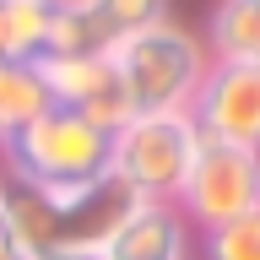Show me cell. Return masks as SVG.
<instances>
[{
  "label": "cell",
  "mask_w": 260,
  "mask_h": 260,
  "mask_svg": "<svg viewBox=\"0 0 260 260\" xmlns=\"http://www.w3.org/2000/svg\"><path fill=\"white\" fill-rule=\"evenodd\" d=\"M109 65L119 76L130 114H190V98L206 81L211 54L201 32L168 16V22H152V27L119 38L109 49Z\"/></svg>",
  "instance_id": "6da1fadb"
},
{
  "label": "cell",
  "mask_w": 260,
  "mask_h": 260,
  "mask_svg": "<svg viewBox=\"0 0 260 260\" xmlns=\"http://www.w3.org/2000/svg\"><path fill=\"white\" fill-rule=\"evenodd\" d=\"M195 146H201V130L190 114H130L109 136V184L130 201L174 206Z\"/></svg>",
  "instance_id": "7a4b0ae2"
},
{
  "label": "cell",
  "mask_w": 260,
  "mask_h": 260,
  "mask_svg": "<svg viewBox=\"0 0 260 260\" xmlns=\"http://www.w3.org/2000/svg\"><path fill=\"white\" fill-rule=\"evenodd\" d=\"M6 162L16 184H32V190L92 184V179H109V130H98L71 109H44L27 130L6 141Z\"/></svg>",
  "instance_id": "3957f363"
},
{
  "label": "cell",
  "mask_w": 260,
  "mask_h": 260,
  "mask_svg": "<svg viewBox=\"0 0 260 260\" xmlns=\"http://www.w3.org/2000/svg\"><path fill=\"white\" fill-rule=\"evenodd\" d=\"M174 206H179V217L195 222L201 233L233 222V217L260 211V152L255 146L217 141V136H201Z\"/></svg>",
  "instance_id": "277c9868"
},
{
  "label": "cell",
  "mask_w": 260,
  "mask_h": 260,
  "mask_svg": "<svg viewBox=\"0 0 260 260\" xmlns=\"http://www.w3.org/2000/svg\"><path fill=\"white\" fill-rule=\"evenodd\" d=\"M32 71H38L54 109L81 114V119H92L109 136L130 119V103L119 92V76H114L109 54H38Z\"/></svg>",
  "instance_id": "5b68a950"
},
{
  "label": "cell",
  "mask_w": 260,
  "mask_h": 260,
  "mask_svg": "<svg viewBox=\"0 0 260 260\" xmlns=\"http://www.w3.org/2000/svg\"><path fill=\"white\" fill-rule=\"evenodd\" d=\"M190 119L201 136L260 152V65H222L211 60L206 81L190 98Z\"/></svg>",
  "instance_id": "8992f818"
},
{
  "label": "cell",
  "mask_w": 260,
  "mask_h": 260,
  "mask_svg": "<svg viewBox=\"0 0 260 260\" xmlns=\"http://www.w3.org/2000/svg\"><path fill=\"white\" fill-rule=\"evenodd\" d=\"M92 239H103L109 260H184V255H190L179 206L130 201V195L114 201V211L103 217V228H98Z\"/></svg>",
  "instance_id": "52a82bcc"
},
{
  "label": "cell",
  "mask_w": 260,
  "mask_h": 260,
  "mask_svg": "<svg viewBox=\"0 0 260 260\" xmlns=\"http://www.w3.org/2000/svg\"><path fill=\"white\" fill-rule=\"evenodd\" d=\"M201 44L222 65H260V0H217Z\"/></svg>",
  "instance_id": "ba28073f"
},
{
  "label": "cell",
  "mask_w": 260,
  "mask_h": 260,
  "mask_svg": "<svg viewBox=\"0 0 260 260\" xmlns=\"http://www.w3.org/2000/svg\"><path fill=\"white\" fill-rule=\"evenodd\" d=\"M0 190H6V217H11V233H16V244H22V255L44 260L49 249L65 239V222L38 201V190H27V184H11V179H6Z\"/></svg>",
  "instance_id": "9c48e42d"
},
{
  "label": "cell",
  "mask_w": 260,
  "mask_h": 260,
  "mask_svg": "<svg viewBox=\"0 0 260 260\" xmlns=\"http://www.w3.org/2000/svg\"><path fill=\"white\" fill-rule=\"evenodd\" d=\"M44 109H54L32 60H0V141H11L16 130H27Z\"/></svg>",
  "instance_id": "30bf717a"
},
{
  "label": "cell",
  "mask_w": 260,
  "mask_h": 260,
  "mask_svg": "<svg viewBox=\"0 0 260 260\" xmlns=\"http://www.w3.org/2000/svg\"><path fill=\"white\" fill-rule=\"evenodd\" d=\"M54 0H0V32H6V60H38L49 44Z\"/></svg>",
  "instance_id": "8fae6325"
},
{
  "label": "cell",
  "mask_w": 260,
  "mask_h": 260,
  "mask_svg": "<svg viewBox=\"0 0 260 260\" xmlns=\"http://www.w3.org/2000/svg\"><path fill=\"white\" fill-rule=\"evenodd\" d=\"M81 6L98 22V32L109 38V49L130 32L152 27V22H168V11H174V0H81Z\"/></svg>",
  "instance_id": "7c38bea8"
},
{
  "label": "cell",
  "mask_w": 260,
  "mask_h": 260,
  "mask_svg": "<svg viewBox=\"0 0 260 260\" xmlns=\"http://www.w3.org/2000/svg\"><path fill=\"white\" fill-rule=\"evenodd\" d=\"M44 54H109V38L98 32L81 0H54V22H49Z\"/></svg>",
  "instance_id": "4fadbf2b"
},
{
  "label": "cell",
  "mask_w": 260,
  "mask_h": 260,
  "mask_svg": "<svg viewBox=\"0 0 260 260\" xmlns=\"http://www.w3.org/2000/svg\"><path fill=\"white\" fill-rule=\"evenodd\" d=\"M201 255L206 260H260V211L233 217L222 228H206L201 233Z\"/></svg>",
  "instance_id": "5bb4252c"
},
{
  "label": "cell",
  "mask_w": 260,
  "mask_h": 260,
  "mask_svg": "<svg viewBox=\"0 0 260 260\" xmlns=\"http://www.w3.org/2000/svg\"><path fill=\"white\" fill-rule=\"evenodd\" d=\"M44 260H109V249H103V239H92V233H65Z\"/></svg>",
  "instance_id": "9a60e30c"
},
{
  "label": "cell",
  "mask_w": 260,
  "mask_h": 260,
  "mask_svg": "<svg viewBox=\"0 0 260 260\" xmlns=\"http://www.w3.org/2000/svg\"><path fill=\"white\" fill-rule=\"evenodd\" d=\"M0 260H27L16 233H11V217H6V190H0Z\"/></svg>",
  "instance_id": "2e32d148"
},
{
  "label": "cell",
  "mask_w": 260,
  "mask_h": 260,
  "mask_svg": "<svg viewBox=\"0 0 260 260\" xmlns=\"http://www.w3.org/2000/svg\"><path fill=\"white\" fill-rule=\"evenodd\" d=\"M0 60H6V32H0Z\"/></svg>",
  "instance_id": "e0dca14e"
},
{
  "label": "cell",
  "mask_w": 260,
  "mask_h": 260,
  "mask_svg": "<svg viewBox=\"0 0 260 260\" xmlns=\"http://www.w3.org/2000/svg\"><path fill=\"white\" fill-rule=\"evenodd\" d=\"M0 157H6V141H0Z\"/></svg>",
  "instance_id": "ac0fdd59"
}]
</instances>
